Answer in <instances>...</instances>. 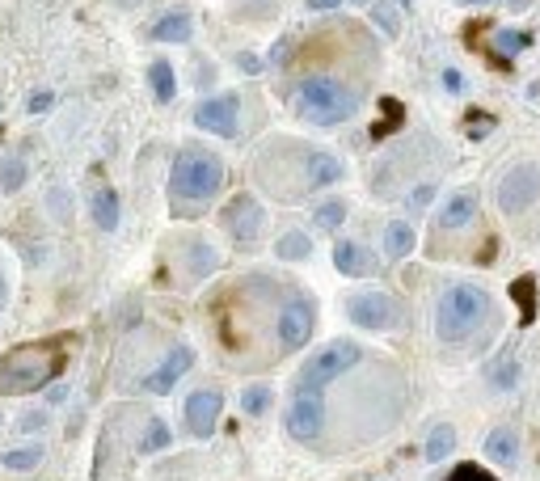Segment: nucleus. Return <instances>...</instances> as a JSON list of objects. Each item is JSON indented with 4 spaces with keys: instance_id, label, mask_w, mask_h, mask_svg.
<instances>
[{
    "instance_id": "nucleus-1",
    "label": "nucleus",
    "mask_w": 540,
    "mask_h": 481,
    "mask_svg": "<svg viewBox=\"0 0 540 481\" xmlns=\"http://www.w3.org/2000/svg\"><path fill=\"white\" fill-rule=\"evenodd\" d=\"M64 371V351L56 343H26L0 355V397L39 393Z\"/></svg>"
},
{
    "instance_id": "nucleus-2",
    "label": "nucleus",
    "mask_w": 540,
    "mask_h": 481,
    "mask_svg": "<svg viewBox=\"0 0 540 481\" xmlns=\"http://www.w3.org/2000/svg\"><path fill=\"white\" fill-rule=\"evenodd\" d=\"M296 106H300V114H305L308 123L338 127L359 111V94L347 89L342 81H333V76H305L300 94H296Z\"/></svg>"
},
{
    "instance_id": "nucleus-3",
    "label": "nucleus",
    "mask_w": 540,
    "mask_h": 481,
    "mask_svg": "<svg viewBox=\"0 0 540 481\" xmlns=\"http://www.w3.org/2000/svg\"><path fill=\"white\" fill-rule=\"evenodd\" d=\"M485 316H490V296H485V288L456 283V288L444 291V300L435 308V334H439L444 343H465Z\"/></svg>"
},
{
    "instance_id": "nucleus-4",
    "label": "nucleus",
    "mask_w": 540,
    "mask_h": 481,
    "mask_svg": "<svg viewBox=\"0 0 540 481\" xmlns=\"http://www.w3.org/2000/svg\"><path fill=\"white\" fill-rule=\"evenodd\" d=\"M224 186V165L216 152L203 148H186L173 161V174H169V191L173 199H186V203H208L216 199Z\"/></svg>"
},
{
    "instance_id": "nucleus-5",
    "label": "nucleus",
    "mask_w": 540,
    "mask_h": 481,
    "mask_svg": "<svg viewBox=\"0 0 540 481\" xmlns=\"http://www.w3.org/2000/svg\"><path fill=\"white\" fill-rule=\"evenodd\" d=\"M363 359L359 343H350V338H338V343L321 346L313 359H305V368L296 376V393H321L325 385H333L342 371H350L355 363Z\"/></svg>"
},
{
    "instance_id": "nucleus-6",
    "label": "nucleus",
    "mask_w": 540,
    "mask_h": 481,
    "mask_svg": "<svg viewBox=\"0 0 540 481\" xmlns=\"http://www.w3.org/2000/svg\"><path fill=\"white\" fill-rule=\"evenodd\" d=\"M283 426H288L291 440L300 443L321 440V431H325V401H321V393H296L288 414H283Z\"/></svg>"
},
{
    "instance_id": "nucleus-7",
    "label": "nucleus",
    "mask_w": 540,
    "mask_h": 481,
    "mask_svg": "<svg viewBox=\"0 0 540 481\" xmlns=\"http://www.w3.org/2000/svg\"><path fill=\"white\" fill-rule=\"evenodd\" d=\"M313 330H317V304L308 296H296V300L283 304V313H279V343H283V351L308 346Z\"/></svg>"
},
{
    "instance_id": "nucleus-8",
    "label": "nucleus",
    "mask_w": 540,
    "mask_h": 481,
    "mask_svg": "<svg viewBox=\"0 0 540 481\" xmlns=\"http://www.w3.org/2000/svg\"><path fill=\"white\" fill-rule=\"evenodd\" d=\"M540 199V169L536 165H515L499 182V207L507 216H519Z\"/></svg>"
},
{
    "instance_id": "nucleus-9",
    "label": "nucleus",
    "mask_w": 540,
    "mask_h": 481,
    "mask_svg": "<svg viewBox=\"0 0 540 481\" xmlns=\"http://www.w3.org/2000/svg\"><path fill=\"white\" fill-rule=\"evenodd\" d=\"M262 224H266V211L253 194H236L233 203L224 207V228H228V236L236 245H253L262 236Z\"/></svg>"
},
{
    "instance_id": "nucleus-10",
    "label": "nucleus",
    "mask_w": 540,
    "mask_h": 481,
    "mask_svg": "<svg viewBox=\"0 0 540 481\" xmlns=\"http://www.w3.org/2000/svg\"><path fill=\"white\" fill-rule=\"evenodd\" d=\"M347 316L359 330H388L397 321V304L385 291H355L347 300Z\"/></svg>"
},
{
    "instance_id": "nucleus-11",
    "label": "nucleus",
    "mask_w": 540,
    "mask_h": 481,
    "mask_svg": "<svg viewBox=\"0 0 540 481\" xmlns=\"http://www.w3.org/2000/svg\"><path fill=\"white\" fill-rule=\"evenodd\" d=\"M236 114H241V97L236 94H216V97H203L199 111H194V123L211 131L220 139H233L236 136Z\"/></svg>"
},
{
    "instance_id": "nucleus-12",
    "label": "nucleus",
    "mask_w": 540,
    "mask_h": 481,
    "mask_svg": "<svg viewBox=\"0 0 540 481\" xmlns=\"http://www.w3.org/2000/svg\"><path fill=\"white\" fill-rule=\"evenodd\" d=\"M220 410H224V393L220 388H199L186 397V431H190L194 440H211V431L220 423Z\"/></svg>"
},
{
    "instance_id": "nucleus-13",
    "label": "nucleus",
    "mask_w": 540,
    "mask_h": 481,
    "mask_svg": "<svg viewBox=\"0 0 540 481\" xmlns=\"http://www.w3.org/2000/svg\"><path fill=\"white\" fill-rule=\"evenodd\" d=\"M190 368H194V351H190V346H173V351L165 355V363H161V368L144 380V388H148V393H169V388L178 385Z\"/></svg>"
},
{
    "instance_id": "nucleus-14",
    "label": "nucleus",
    "mask_w": 540,
    "mask_h": 481,
    "mask_svg": "<svg viewBox=\"0 0 540 481\" xmlns=\"http://www.w3.org/2000/svg\"><path fill=\"white\" fill-rule=\"evenodd\" d=\"M473 216H477V191H456L439 207V220L435 224L439 228H465V224H473Z\"/></svg>"
},
{
    "instance_id": "nucleus-15",
    "label": "nucleus",
    "mask_w": 540,
    "mask_h": 481,
    "mask_svg": "<svg viewBox=\"0 0 540 481\" xmlns=\"http://www.w3.org/2000/svg\"><path fill=\"white\" fill-rule=\"evenodd\" d=\"M333 266H338L342 275H350V279L372 275V271H376V262L367 258L363 245H355V241H338V245H333Z\"/></svg>"
},
{
    "instance_id": "nucleus-16",
    "label": "nucleus",
    "mask_w": 540,
    "mask_h": 481,
    "mask_svg": "<svg viewBox=\"0 0 540 481\" xmlns=\"http://www.w3.org/2000/svg\"><path fill=\"white\" fill-rule=\"evenodd\" d=\"M305 165H308V186H333V182L342 178V161L333 156V152H308L305 156Z\"/></svg>"
},
{
    "instance_id": "nucleus-17",
    "label": "nucleus",
    "mask_w": 540,
    "mask_h": 481,
    "mask_svg": "<svg viewBox=\"0 0 540 481\" xmlns=\"http://www.w3.org/2000/svg\"><path fill=\"white\" fill-rule=\"evenodd\" d=\"M485 456L499 460V465H515V460H519V435H515V426H494L490 440H485Z\"/></svg>"
},
{
    "instance_id": "nucleus-18",
    "label": "nucleus",
    "mask_w": 540,
    "mask_h": 481,
    "mask_svg": "<svg viewBox=\"0 0 540 481\" xmlns=\"http://www.w3.org/2000/svg\"><path fill=\"white\" fill-rule=\"evenodd\" d=\"M89 207H93V224L102 228V233H114V228H119V216H123V207H119V191L102 186Z\"/></svg>"
},
{
    "instance_id": "nucleus-19",
    "label": "nucleus",
    "mask_w": 540,
    "mask_h": 481,
    "mask_svg": "<svg viewBox=\"0 0 540 481\" xmlns=\"http://www.w3.org/2000/svg\"><path fill=\"white\" fill-rule=\"evenodd\" d=\"M153 39H156V42H190V39H194L190 13H165V17H161V22L153 26Z\"/></svg>"
},
{
    "instance_id": "nucleus-20",
    "label": "nucleus",
    "mask_w": 540,
    "mask_h": 481,
    "mask_svg": "<svg viewBox=\"0 0 540 481\" xmlns=\"http://www.w3.org/2000/svg\"><path fill=\"white\" fill-rule=\"evenodd\" d=\"M511 300L519 304V325L536 321V275H519L511 283Z\"/></svg>"
},
{
    "instance_id": "nucleus-21",
    "label": "nucleus",
    "mask_w": 540,
    "mask_h": 481,
    "mask_svg": "<svg viewBox=\"0 0 540 481\" xmlns=\"http://www.w3.org/2000/svg\"><path fill=\"white\" fill-rule=\"evenodd\" d=\"M456 452V426L439 423L435 431L427 435V448H422V456H427L430 465H439V460H447V456Z\"/></svg>"
},
{
    "instance_id": "nucleus-22",
    "label": "nucleus",
    "mask_w": 540,
    "mask_h": 481,
    "mask_svg": "<svg viewBox=\"0 0 540 481\" xmlns=\"http://www.w3.org/2000/svg\"><path fill=\"white\" fill-rule=\"evenodd\" d=\"M148 85H153V97L165 106V102H173V94H178V76H173V68H169V59H156L153 68H148Z\"/></svg>"
},
{
    "instance_id": "nucleus-23",
    "label": "nucleus",
    "mask_w": 540,
    "mask_h": 481,
    "mask_svg": "<svg viewBox=\"0 0 540 481\" xmlns=\"http://www.w3.org/2000/svg\"><path fill=\"white\" fill-rule=\"evenodd\" d=\"M414 228L405 220H397V224H388V233H385V254L388 258H410L414 254Z\"/></svg>"
},
{
    "instance_id": "nucleus-24",
    "label": "nucleus",
    "mask_w": 540,
    "mask_h": 481,
    "mask_svg": "<svg viewBox=\"0 0 540 481\" xmlns=\"http://www.w3.org/2000/svg\"><path fill=\"white\" fill-rule=\"evenodd\" d=\"M515 380H519V359H515L511 351H502V355L490 363V385L499 388V393H507V388H515Z\"/></svg>"
},
{
    "instance_id": "nucleus-25",
    "label": "nucleus",
    "mask_w": 540,
    "mask_h": 481,
    "mask_svg": "<svg viewBox=\"0 0 540 481\" xmlns=\"http://www.w3.org/2000/svg\"><path fill=\"white\" fill-rule=\"evenodd\" d=\"M275 254L283 262H305L308 254H313V241H308L300 228H291V233H283L279 236V245H275Z\"/></svg>"
},
{
    "instance_id": "nucleus-26",
    "label": "nucleus",
    "mask_w": 540,
    "mask_h": 481,
    "mask_svg": "<svg viewBox=\"0 0 540 481\" xmlns=\"http://www.w3.org/2000/svg\"><path fill=\"white\" fill-rule=\"evenodd\" d=\"M0 465L9 468V473H30V468L42 465V448L39 443H30V448H9V452L0 456Z\"/></svg>"
},
{
    "instance_id": "nucleus-27",
    "label": "nucleus",
    "mask_w": 540,
    "mask_h": 481,
    "mask_svg": "<svg viewBox=\"0 0 540 481\" xmlns=\"http://www.w3.org/2000/svg\"><path fill=\"white\" fill-rule=\"evenodd\" d=\"M22 186H26V161H22V156H4V161H0V191L13 194V191H22Z\"/></svg>"
},
{
    "instance_id": "nucleus-28",
    "label": "nucleus",
    "mask_w": 540,
    "mask_h": 481,
    "mask_svg": "<svg viewBox=\"0 0 540 481\" xmlns=\"http://www.w3.org/2000/svg\"><path fill=\"white\" fill-rule=\"evenodd\" d=\"M216 271V249L208 241H190V279H208Z\"/></svg>"
},
{
    "instance_id": "nucleus-29",
    "label": "nucleus",
    "mask_w": 540,
    "mask_h": 481,
    "mask_svg": "<svg viewBox=\"0 0 540 481\" xmlns=\"http://www.w3.org/2000/svg\"><path fill=\"white\" fill-rule=\"evenodd\" d=\"M169 440H173V435H169V426L161 423V418H153V423L144 426V440H139V452H144V456L165 452V448H169Z\"/></svg>"
},
{
    "instance_id": "nucleus-30",
    "label": "nucleus",
    "mask_w": 540,
    "mask_h": 481,
    "mask_svg": "<svg viewBox=\"0 0 540 481\" xmlns=\"http://www.w3.org/2000/svg\"><path fill=\"white\" fill-rule=\"evenodd\" d=\"M527 42H532V39H527L524 30H499V34H494V56L511 59V56H519V51H524Z\"/></svg>"
},
{
    "instance_id": "nucleus-31",
    "label": "nucleus",
    "mask_w": 540,
    "mask_h": 481,
    "mask_svg": "<svg viewBox=\"0 0 540 481\" xmlns=\"http://www.w3.org/2000/svg\"><path fill=\"white\" fill-rule=\"evenodd\" d=\"M313 220H317V228L333 233L338 224L347 220V203H342V199H330V203H321V207H317V216H313Z\"/></svg>"
},
{
    "instance_id": "nucleus-32",
    "label": "nucleus",
    "mask_w": 540,
    "mask_h": 481,
    "mask_svg": "<svg viewBox=\"0 0 540 481\" xmlns=\"http://www.w3.org/2000/svg\"><path fill=\"white\" fill-rule=\"evenodd\" d=\"M241 410L253 414V418L266 414V410H270V388H266V385H250L245 393H241Z\"/></svg>"
},
{
    "instance_id": "nucleus-33",
    "label": "nucleus",
    "mask_w": 540,
    "mask_h": 481,
    "mask_svg": "<svg viewBox=\"0 0 540 481\" xmlns=\"http://www.w3.org/2000/svg\"><path fill=\"white\" fill-rule=\"evenodd\" d=\"M447 481H499V477L482 465H456L452 473H447Z\"/></svg>"
},
{
    "instance_id": "nucleus-34",
    "label": "nucleus",
    "mask_w": 540,
    "mask_h": 481,
    "mask_svg": "<svg viewBox=\"0 0 540 481\" xmlns=\"http://www.w3.org/2000/svg\"><path fill=\"white\" fill-rule=\"evenodd\" d=\"M372 17H376V26H380V30H385V34H388V39H397V17H393V13H388V9H385V4H372Z\"/></svg>"
},
{
    "instance_id": "nucleus-35",
    "label": "nucleus",
    "mask_w": 540,
    "mask_h": 481,
    "mask_svg": "<svg viewBox=\"0 0 540 481\" xmlns=\"http://www.w3.org/2000/svg\"><path fill=\"white\" fill-rule=\"evenodd\" d=\"M465 123H469V127H465V131H469V136H485V131H490V127H494V119H490V114H482V111H477V114H465Z\"/></svg>"
},
{
    "instance_id": "nucleus-36",
    "label": "nucleus",
    "mask_w": 540,
    "mask_h": 481,
    "mask_svg": "<svg viewBox=\"0 0 540 481\" xmlns=\"http://www.w3.org/2000/svg\"><path fill=\"white\" fill-rule=\"evenodd\" d=\"M42 426H47V414L34 410V414H26V418L17 423V431H30V435H34V431H42Z\"/></svg>"
},
{
    "instance_id": "nucleus-37",
    "label": "nucleus",
    "mask_w": 540,
    "mask_h": 481,
    "mask_svg": "<svg viewBox=\"0 0 540 481\" xmlns=\"http://www.w3.org/2000/svg\"><path fill=\"white\" fill-rule=\"evenodd\" d=\"M444 85H447V94H460V89H465V76H460L456 68H444Z\"/></svg>"
},
{
    "instance_id": "nucleus-38",
    "label": "nucleus",
    "mask_w": 540,
    "mask_h": 481,
    "mask_svg": "<svg viewBox=\"0 0 540 481\" xmlns=\"http://www.w3.org/2000/svg\"><path fill=\"white\" fill-rule=\"evenodd\" d=\"M313 13H330V9H342V0H305Z\"/></svg>"
},
{
    "instance_id": "nucleus-39",
    "label": "nucleus",
    "mask_w": 540,
    "mask_h": 481,
    "mask_svg": "<svg viewBox=\"0 0 540 481\" xmlns=\"http://www.w3.org/2000/svg\"><path fill=\"white\" fill-rule=\"evenodd\" d=\"M430 194H435V186H418L410 203H414V207H427V203H430Z\"/></svg>"
},
{
    "instance_id": "nucleus-40",
    "label": "nucleus",
    "mask_w": 540,
    "mask_h": 481,
    "mask_svg": "<svg viewBox=\"0 0 540 481\" xmlns=\"http://www.w3.org/2000/svg\"><path fill=\"white\" fill-rule=\"evenodd\" d=\"M47 106H51V94H34V97H30V111H34V114L47 111Z\"/></svg>"
},
{
    "instance_id": "nucleus-41",
    "label": "nucleus",
    "mask_w": 540,
    "mask_h": 481,
    "mask_svg": "<svg viewBox=\"0 0 540 481\" xmlns=\"http://www.w3.org/2000/svg\"><path fill=\"white\" fill-rule=\"evenodd\" d=\"M460 4H499V0H460ZM511 9H527V0H507Z\"/></svg>"
},
{
    "instance_id": "nucleus-42",
    "label": "nucleus",
    "mask_w": 540,
    "mask_h": 481,
    "mask_svg": "<svg viewBox=\"0 0 540 481\" xmlns=\"http://www.w3.org/2000/svg\"><path fill=\"white\" fill-rule=\"evenodd\" d=\"M241 68H245V72H262V64H258L253 56H241Z\"/></svg>"
},
{
    "instance_id": "nucleus-43",
    "label": "nucleus",
    "mask_w": 540,
    "mask_h": 481,
    "mask_svg": "<svg viewBox=\"0 0 540 481\" xmlns=\"http://www.w3.org/2000/svg\"><path fill=\"white\" fill-rule=\"evenodd\" d=\"M4 296H9V288H4V275H0V308H4Z\"/></svg>"
},
{
    "instance_id": "nucleus-44",
    "label": "nucleus",
    "mask_w": 540,
    "mask_h": 481,
    "mask_svg": "<svg viewBox=\"0 0 540 481\" xmlns=\"http://www.w3.org/2000/svg\"><path fill=\"white\" fill-rule=\"evenodd\" d=\"M359 4H367V0H359Z\"/></svg>"
},
{
    "instance_id": "nucleus-45",
    "label": "nucleus",
    "mask_w": 540,
    "mask_h": 481,
    "mask_svg": "<svg viewBox=\"0 0 540 481\" xmlns=\"http://www.w3.org/2000/svg\"><path fill=\"white\" fill-rule=\"evenodd\" d=\"M402 4H410V0H402Z\"/></svg>"
}]
</instances>
